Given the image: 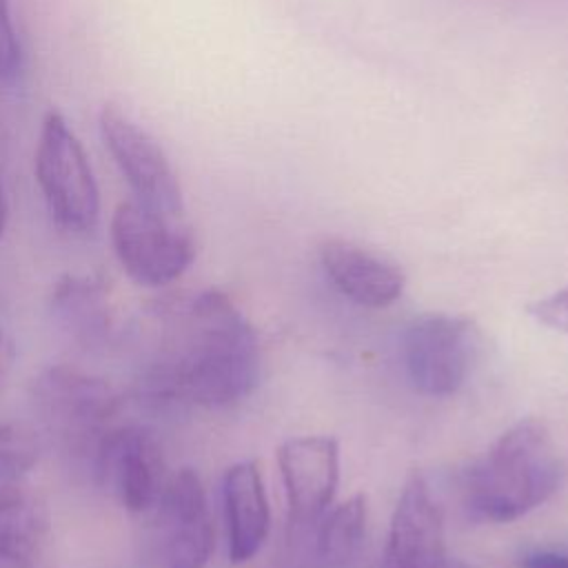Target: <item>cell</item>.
Listing matches in <instances>:
<instances>
[{"instance_id": "44dd1931", "label": "cell", "mask_w": 568, "mask_h": 568, "mask_svg": "<svg viewBox=\"0 0 568 568\" xmlns=\"http://www.w3.org/2000/svg\"><path fill=\"white\" fill-rule=\"evenodd\" d=\"M16 359V346L11 335L0 326V382L9 375Z\"/></svg>"}, {"instance_id": "ba28073f", "label": "cell", "mask_w": 568, "mask_h": 568, "mask_svg": "<svg viewBox=\"0 0 568 568\" xmlns=\"http://www.w3.org/2000/svg\"><path fill=\"white\" fill-rule=\"evenodd\" d=\"M98 129L135 200L164 215L180 217L184 211L182 186L160 142L111 102L100 109Z\"/></svg>"}, {"instance_id": "8992f818", "label": "cell", "mask_w": 568, "mask_h": 568, "mask_svg": "<svg viewBox=\"0 0 568 568\" xmlns=\"http://www.w3.org/2000/svg\"><path fill=\"white\" fill-rule=\"evenodd\" d=\"M477 326L462 315L428 313L413 320L402 337V359L410 386L428 397L455 395L475 366Z\"/></svg>"}, {"instance_id": "277c9868", "label": "cell", "mask_w": 568, "mask_h": 568, "mask_svg": "<svg viewBox=\"0 0 568 568\" xmlns=\"http://www.w3.org/2000/svg\"><path fill=\"white\" fill-rule=\"evenodd\" d=\"M36 182L51 217L71 233H87L100 217V189L89 155L60 111H47L36 155Z\"/></svg>"}, {"instance_id": "3957f363", "label": "cell", "mask_w": 568, "mask_h": 568, "mask_svg": "<svg viewBox=\"0 0 568 568\" xmlns=\"http://www.w3.org/2000/svg\"><path fill=\"white\" fill-rule=\"evenodd\" d=\"M33 408L47 435L75 464L93 473L120 408L115 388L87 371L51 366L33 382Z\"/></svg>"}, {"instance_id": "d6986e66", "label": "cell", "mask_w": 568, "mask_h": 568, "mask_svg": "<svg viewBox=\"0 0 568 568\" xmlns=\"http://www.w3.org/2000/svg\"><path fill=\"white\" fill-rule=\"evenodd\" d=\"M20 62V44L9 11V0H0V78L13 75Z\"/></svg>"}, {"instance_id": "9a60e30c", "label": "cell", "mask_w": 568, "mask_h": 568, "mask_svg": "<svg viewBox=\"0 0 568 568\" xmlns=\"http://www.w3.org/2000/svg\"><path fill=\"white\" fill-rule=\"evenodd\" d=\"M49 537V513L38 495L0 484V568H31Z\"/></svg>"}, {"instance_id": "7a4b0ae2", "label": "cell", "mask_w": 568, "mask_h": 568, "mask_svg": "<svg viewBox=\"0 0 568 568\" xmlns=\"http://www.w3.org/2000/svg\"><path fill=\"white\" fill-rule=\"evenodd\" d=\"M564 481V459L548 426L526 417L504 430L466 470L462 506L468 519L508 524L546 504Z\"/></svg>"}, {"instance_id": "8fae6325", "label": "cell", "mask_w": 568, "mask_h": 568, "mask_svg": "<svg viewBox=\"0 0 568 568\" xmlns=\"http://www.w3.org/2000/svg\"><path fill=\"white\" fill-rule=\"evenodd\" d=\"M288 515L295 526L317 524L333 504L339 481V444L328 435L286 439L277 450Z\"/></svg>"}, {"instance_id": "7c38bea8", "label": "cell", "mask_w": 568, "mask_h": 568, "mask_svg": "<svg viewBox=\"0 0 568 568\" xmlns=\"http://www.w3.org/2000/svg\"><path fill=\"white\" fill-rule=\"evenodd\" d=\"M320 264L331 284L357 306L384 308L404 293V271L355 242L337 237L322 242Z\"/></svg>"}, {"instance_id": "ffe728a7", "label": "cell", "mask_w": 568, "mask_h": 568, "mask_svg": "<svg viewBox=\"0 0 568 568\" xmlns=\"http://www.w3.org/2000/svg\"><path fill=\"white\" fill-rule=\"evenodd\" d=\"M521 568H568V555L557 550H532L524 557Z\"/></svg>"}, {"instance_id": "7402d4cb", "label": "cell", "mask_w": 568, "mask_h": 568, "mask_svg": "<svg viewBox=\"0 0 568 568\" xmlns=\"http://www.w3.org/2000/svg\"><path fill=\"white\" fill-rule=\"evenodd\" d=\"M7 220H9V206H7V197H4V189L0 184V237L7 229Z\"/></svg>"}, {"instance_id": "ac0fdd59", "label": "cell", "mask_w": 568, "mask_h": 568, "mask_svg": "<svg viewBox=\"0 0 568 568\" xmlns=\"http://www.w3.org/2000/svg\"><path fill=\"white\" fill-rule=\"evenodd\" d=\"M528 315L541 326L568 335V286L530 302Z\"/></svg>"}, {"instance_id": "5b68a950", "label": "cell", "mask_w": 568, "mask_h": 568, "mask_svg": "<svg viewBox=\"0 0 568 568\" xmlns=\"http://www.w3.org/2000/svg\"><path fill=\"white\" fill-rule=\"evenodd\" d=\"M111 242L118 262L142 286L175 282L195 260L191 229L138 200L120 202L111 217Z\"/></svg>"}, {"instance_id": "30bf717a", "label": "cell", "mask_w": 568, "mask_h": 568, "mask_svg": "<svg viewBox=\"0 0 568 568\" xmlns=\"http://www.w3.org/2000/svg\"><path fill=\"white\" fill-rule=\"evenodd\" d=\"M377 568H448L442 510L417 470L395 504Z\"/></svg>"}, {"instance_id": "603a6c76", "label": "cell", "mask_w": 568, "mask_h": 568, "mask_svg": "<svg viewBox=\"0 0 568 568\" xmlns=\"http://www.w3.org/2000/svg\"><path fill=\"white\" fill-rule=\"evenodd\" d=\"M448 568H470V566H466L462 561H448Z\"/></svg>"}, {"instance_id": "5bb4252c", "label": "cell", "mask_w": 568, "mask_h": 568, "mask_svg": "<svg viewBox=\"0 0 568 568\" xmlns=\"http://www.w3.org/2000/svg\"><path fill=\"white\" fill-rule=\"evenodd\" d=\"M53 324L80 348L104 346L113 333V308L109 288L100 277L62 275L49 295Z\"/></svg>"}, {"instance_id": "2e32d148", "label": "cell", "mask_w": 568, "mask_h": 568, "mask_svg": "<svg viewBox=\"0 0 568 568\" xmlns=\"http://www.w3.org/2000/svg\"><path fill=\"white\" fill-rule=\"evenodd\" d=\"M366 530V497L353 495L320 519L315 559L320 568H348Z\"/></svg>"}, {"instance_id": "e0dca14e", "label": "cell", "mask_w": 568, "mask_h": 568, "mask_svg": "<svg viewBox=\"0 0 568 568\" xmlns=\"http://www.w3.org/2000/svg\"><path fill=\"white\" fill-rule=\"evenodd\" d=\"M40 459V439L20 424H0V484H16Z\"/></svg>"}, {"instance_id": "52a82bcc", "label": "cell", "mask_w": 568, "mask_h": 568, "mask_svg": "<svg viewBox=\"0 0 568 568\" xmlns=\"http://www.w3.org/2000/svg\"><path fill=\"white\" fill-rule=\"evenodd\" d=\"M151 528L153 568H204L215 546L206 490L193 468L169 477Z\"/></svg>"}, {"instance_id": "4fadbf2b", "label": "cell", "mask_w": 568, "mask_h": 568, "mask_svg": "<svg viewBox=\"0 0 568 568\" xmlns=\"http://www.w3.org/2000/svg\"><path fill=\"white\" fill-rule=\"evenodd\" d=\"M222 508L229 559L244 564L260 552L271 526L264 479L255 462H237L226 468L222 477Z\"/></svg>"}, {"instance_id": "6da1fadb", "label": "cell", "mask_w": 568, "mask_h": 568, "mask_svg": "<svg viewBox=\"0 0 568 568\" xmlns=\"http://www.w3.org/2000/svg\"><path fill=\"white\" fill-rule=\"evenodd\" d=\"M151 315L155 339L138 382L149 402L224 408L253 393L260 342L226 293L206 288L169 297Z\"/></svg>"}, {"instance_id": "9c48e42d", "label": "cell", "mask_w": 568, "mask_h": 568, "mask_svg": "<svg viewBox=\"0 0 568 568\" xmlns=\"http://www.w3.org/2000/svg\"><path fill=\"white\" fill-rule=\"evenodd\" d=\"M91 475L135 515L151 513L169 481L160 446L138 426H115L106 435Z\"/></svg>"}]
</instances>
